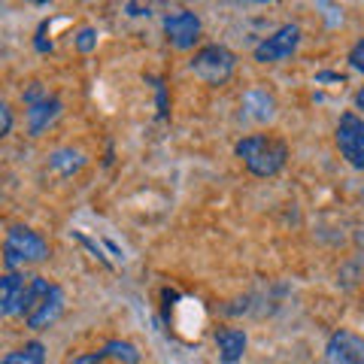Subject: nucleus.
<instances>
[{"label": "nucleus", "instance_id": "f257e3e1", "mask_svg": "<svg viewBox=\"0 0 364 364\" xmlns=\"http://www.w3.org/2000/svg\"><path fill=\"white\" fill-rule=\"evenodd\" d=\"M234 155L243 161V167L258 179H270L277 176L289 161V146L286 140L273 134H252L243 136L240 143L234 146Z\"/></svg>", "mask_w": 364, "mask_h": 364}, {"label": "nucleus", "instance_id": "f03ea898", "mask_svg": "<svg viewBox=\"0 0 364 364\" xmlns=\"http://www.w3.org/2000/svg\"><path fill=\"white\" fill-rule=\"evenodd\" d=\"M49 258V243L37 231L25 225H9L4 240V264L6 270H21L25 264H40Z\"/></svg>", "mask_w": 364, "mask_h": 364}, {"label": "nucleus", "instance_id": "7ed1b4c3", "mask_svg": "<svg viewBox=\"0 0 364 364\" xmlns=\"http://www.w3.org/2000/svg\"><path fill=\"white\" fill-rule=\"evenodd\" d=\"M234 67H237V55L222 43H210V46H200V49L195 52L188 70L195 73L203 85L219 88L234 76Z\"/></svg>", "mask_w": 364, "mask_h": 364}, {"label": "nucleus", "instance_id": "20e7f679", "mask_svg": "<svg viewBox=\"0 0 364 364\" xmlns=\"http://www.w3.org/2000/svg\"><path fill=\"white\" fill-rule=\"evenodd\" d=\"M64 291L61 286H55V282L37 277V286H33V298H31V306L25 313V325L31 331H46V328H52L58 318L64 316Z\"/></svg>", "mask_w": 364, "mask_h": 364}, {"label": "nucleus", "instance_id": "39448f33", "mask_svg": "<svg viewBox=\"0 0 364 364\" xmlns=\"http://www.w3.org/2000/svg\"><path fill=\"white\" fill-rule=\"evenodd\" d=\"M33 286H37V277H28L25 270H6L0 279V313L6 318L25 316L33 298Z\"/></svg>", "mask_w": 364, "mask_h": 364}, {"label": "nucleus", "instance_id": "423d86ee", "mask_svg": "<svg viewBox=\"0 0 364 364\" xmlns=\"http://www.w3.org/2000/svg\"><path fill=\"white\" fill-rule=\"evenodd\" d=\"M25 112H28V134L31 136H40L49 124L61 116V100L55 97V95H49L40 82H33L31 88H25Z\"/></svg>", "mask_w": 364, "mask_h": 364}, {"label": "nucleus", "instance_id": "0eeeda50", "mask_svg": "<svg viewBox=\"0 0 364 364\" xmlns=\"http://www.w3.org/2000/svg\"><path fill=\"white\" fill-rule=\"evenodd\" d=\"M334 140H337L340 155L355 170H364V119L355 116V112H343L337 122Z\"/></svg>", "mask_w": 364, "mask_h": 364}, {"label": "nucleus", "instance_id": "6e6552de", "mask_svg": "<svg viewBox=\"0 0 364 364\" xmlns=\"http://www.w3.org/2000/svg\"><path fill=\"white\" fill-rule=\"evenodd\" d=\"M301 43V28L298 25H282L270 33V37H264L258 46H255V61L258 64H279L294 55V49H298Z\"/></svg>", "mask_w": 364, "mask_h": 364}, {"label": "nucleus", "instance_id": "1a4fd4ad", "mask_svg": "<svg viewBox=\"0 0 364 364\" xmlns=\"http://www.w3.org/2000/svg\"><path fill=\"white\" fill-rule=\"evenodd\" d=\"M325 364H364V337L337 328L325 343Z\"/></svg>", "mask_w": 364, "mask_h": 364}, {"label": "nucleus", "instance_id": "9d476101", "mask_svg": "<svg viewBox=\"0 0 364 364\" xmlns=\"http://www.w3.org/2000/svg\"><path fill=\"white\" fill-rule=\"evenodd\" d=\"M200 18L191 9H176V13L164 16V33L173 49H195V43L200 40Z\"/></svg>", "mask_w": 364, "mask_h": 364}, {"label": "nucleus", "instance_id": "9b49d317", "mask_svg": "<svg viewBox=\"0 0 364 364\" xmlns=\"http://www.w3.org/2000/svg\"><path fill=\"white\" fill-rule=\"evenodd\" d=\"M213 340H215V349H219V361L222 364H237L246 355L249 337H246L243 328H219Z\"/></svg>", "mask_w": 364, "mask_h": 364}, {"label": "nucleus", "instance_id": "f8f14e48", "mask_svg": "<svg viewBox=\"0 0 364 364\" xmlns=\"http://www.w3.org/2000/svg\"><path fill=\"white\" fill-rule=\"evenodd\" d=\"M243 119L249 122H270L273 112H277V100H273V95H267V91L261 88H249L243 95Z\"/></svg>", "mask_w": 364, "mask_h": 364}, {"label": "nucleus", "instance_id": "ddd939ff", "mask_svg": "<svg viewBox=\"0 0 364 364\" xmlns=\"http://www.w3.org/2000/svg\"><path fill=\"white\" fill-rule=\"evenodd\" d=\"M82 164H85V155L79 149H58L49 155V167H52V173H58V176H73Z\"/></svg>", "mask_w": 364, "mask_h": 364}, {"label": "nucleus", "instance_id": "4468645a", "mask_svg": "<svg viewBox=\"0 0 364 364\" xmlns=\"http://www.w3.org/2000/svg\"><path fill=\"white\" fill-rule=\"evenodd\" d=\"M0 364H46V346L40 340H31V343H25L21 349L6 352Z\"/></svg>", "mask_w": 364, "mask_h": 364}, {"label": "nucleus", "instance_id": "2eb2a0df", "mask_svg": "<svg viewBox=\"0 0 364 364\" xmlns=\"http://www.w3.org/2000/svg\"><path fill=\"white\" fill-rule=\"evenodd\" d=\"M100 352L107 355V361H122V364H140V349L128 340H109L100 346Z\"/></svg>", "mask_w": 364, "mask_h": 364}, {"label": "nucleus", "instance_id": "dca6fc26", "mask_svg": "<svg viewBox=\"0 0 364 364\" xmlns=\"http://www.w3.org/2000/svg\"><path fill=\"white\" fill-rule=\"evenodd\" d=\"M76 49L79 52H95L97 49V31L95 28H79V33H76Z\"/></svg>", "mask_w": 364, "mask_h": 364}, {"label": "nucleus", "instance_id": "f3484780", "mask_svg": "<svg viewBox=\"0 0 364 364\" xmlns=\"http://www.w3.org/2000/svg\"><path fill=\"white\" fill-rule=\"evenodd\" d=\"M349 67L352 70H358V73H364V37L349 49Z\"/></svg>", "mask_w": 364, "mask_h": 364}, {"label": "nucleus", "instance_id": "a211bd4d", "mask_svg": "<svg viewBox=\"0 0 364 364\" xmlns=\"http://www.w3.org/2000/svg\"><path fill=\"white\" fill-rule=\"evenodd\" d=\"M149 82H155V91H158V116L161 119H167V91H164V82L161 79H155V76H149Z\"/></svg>", "mask_w": 364, "mask_h": 364}, {"label": "nucleus", "instance_id": "6ab92c4d", "mask_svg": "<svg viewBox=\"0 0 364 364\" xmlns=\"http://www.w3.org/2000/svg\"><path fill=\"white\" fill-rule=\"evenodd\" d=\"M73 237H76V240H79V243H82V246L88 249V252H91V255H95V258H100V261H104V264L109 267V261H107V255H104V252H100V246H97L95 240H88V237H85V234H79V231H73Z\"/></svg>", "mask_w": 364, "mask_h": 364}, {"label": "nucleus", "instance_id": "aec40b11", "mask_svg": "<svg viewBox=\"0 0 364 364\" xmlns=\"http://www.w3.org/2000/svg\"><path fill=\"white\" fill-rule=\"evenodd\" d=\"M107 361V355H104V352H88V355H79V358H73L70 364H104Z\"/></svg>", "mask_w": 364, "mask_h": 364}, {"label": "nucleus", "instance_id": "412c9836", "mask_svg": "<svg viewBox=\"0 0 364 364\" xmlns=\"http://www.w3.org/2000/svg\"><path fill=\"white\" fill-rule=\"evenodd\" d=\"M0 119H4V128H0V134H9V131H13V109H9V104H4V107H0Z\"/></svg>", "mask_w": 364, "mask_h": 364}, {"label": "nucleus", "instance_id": "4be33fe9", "mask_svg": "<svg viewBox=\"0 0 364 364\" xmlns=\"http://www.w3.org/2000/svg\"><path fill=\"white\" fill-rule=\"evenodd\" d=\"M124 13H128V16H149L152 9L149 6H140V4H124Z\"/></svg>", "mask_w": 364, "mask_h": 364}, {"label": "nucleus", "instance_id": "5701e85b", "mask_svg": "<svg viewBox=\"0 0 364 364\" xmlns=\"http://www.w3.org/2000/svg\"><path fill=\"white\" fill-rule=\"evenodd\" d=\"M355 109L364 116V88H358V91H355Z\"/></svg>", "mask_w": 364, "mask_h": 364}]
</instances>
